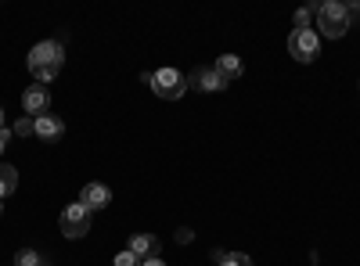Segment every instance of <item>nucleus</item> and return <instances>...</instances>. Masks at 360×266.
Here are the masks:
<instances>
[{
  "label": "nucleus",
  "instance_id": "obj_1",
  "mask_svg": "<svg viewBox=\"0 0 360 266\" xmlns=\"http://www.w3.org/2000/svg\"><path fill=\"white\" fill-rule=\"evenodd\" d=\"M65 65V47L58 40H44L29 51V72H33L37 83H51Z\"/></svg>",
  "mask_w": 360,
  "mask_h": 266
},
{
  "label": "nucleus",
  "instance_id": "obj_2",
  "mask_svg": "<svg viewBox=\"0 0 360 266\" xmlns=\"http://www.w3.org/2000/svg\"><path fill=\"white\" fill-rule=\"evenodd\" d=\"M328 36V40H342L349 33V8L339 4V0H324L317 4V36Z\"/></svg>",
  "mask_w": 360,
  "mask_h": 266
},
{
  "label": "nucleus",
  "instance_id": "obj_3",
  "mask_svg": "<svg viewBox=\"0 0 360 266\" xmlns=\"http://www.w3.org/2000/svg\"><path fill=\"white\" fill-rule=\"evenodd\" d=\"M152 91L162 98V101H180L184 98V91H188V79H184V72L180 69H159V72H144L141 76Z\"/></svg>",
  "mask_w": 360,
  "mask_h": 266
},
{
  "label": "nucleus",
  "instance_id": "obj_4",
  "mask_svg": "<svg viewBox=\"0 0 360 266\" xmlns=\"http://www.w3.org/2000/svg\"><path fill=\"white\" fill-rule=\"evenodd\" d=\"M317 51H321L317 29H292V36H288V54L295 58V62L310 65L314 58H317Z\"/></svg>",
  "mask_w": 360,
  "mask_h": 266
},
{
  "label": "nucleus",
  "instance_id": "obj_5",
  "mask_svg": "<svg viewBox=\"0 0 360 266\" xmlns=\"http://www.w3.org/2000/svg\"><path fill=\"white\" fill-rule=\"evenodd\" d=\"M62 234L65 238H72V241H79V238H86V230H90V209L83 201H72V205H65V213H62Z\"/></svg>",
  "mask_w": 360,
  "mask_h": 266
},
{
  "label": "nucleus",
  "instance_id": "obj_6",
  "mask_svg": "<svg viewBox=\"0 0 360 266\" xmlns=\"http://www.w3.org/2000/svg\"><path fill=\"white\" fill-rule=\"evenodd\" d=\"M22 108H25L29 119H40V115H47V108H51V91H47L44 83H33V86L22 94Z\"/></svg>",
  "mask_w": 360,
  "mask_h": 266
},
{
  "label": "nucleus",
  "instance_id": "obj_7",
  "mask_svg": "<svg viewBox=\"0 0 360 266\" xmlns=\"http://www.w3.org/2000/svg\"><path fill=\"white\" fill-rule=\"evenodd\" d=\"M79 201L86 205L90 213H98V209H105V205L112 201V191H108L105 184H86V187L79 191Z\"/></svg>",
  "mask_w": 360,
  "mask_h": 266
},
{
  "label": "nucleus",
  "instance_id": "obj_8",
  "mask_svg": "<svg viewBox=\"0 0 360 266\" xmlns=\"http://www.w3.org/2000/svg\"><path fill=\"white\" fill-rule=\"evenodd\" d=\"M37 137L47 140V144L62 140V137H65V123L58 119V115H40V119H37Z\"/></svg>",
  "mask_w": 360,
  "mask_h": 266
},
{
  "label": "nucleus",
  "instance_id": "obj_9",
  "mask_svg": "<svg viewBox=\"0 0 360 266\" xmlns=\"http://www.w3.org/2000/svg\"><path fill=\"white\" fill-rule=\"evenodd\" d=\"M130 252L137 259H159V238H155V234H134V238H130Z\"/></svg>",
  "mask_w": 360,
  "mask_h": 266
},
{
  "label": "nucleus",
  "instance_id": "obj_10",
  "mask_svg": "<svg viewBox=\"0 0 360 266\" xmlns=\"http://www.w3.org/2000/svg\"><path fill=\"white\" fill-rule=\"evenodd\" d=\"M213 69H217V72H220L224 79H231V83H234L238 76L245 72V65H242V58H238V54H220Z\"/></svg>",
  "mask_w": 360,
  "mask_h": 266
},
{
  "label": "nucleus",
  "instance_id": "obj_11",
  "mask_svg": "<svg viewBox=\"0 0 360 266\" xmlns=\"http://www.w3.org/2000/svg\"><path fill=\"white\" fill-rule=\"evenodd\" d=\"M198 86H202V91L209 94V91H227V86H231V79H224L217 69H198Z\"/></svg>",
  "mask_w": 360,
  "mask_h": 266
},
{
  "label": "nucleus",
  "instance_id": "obj_12",
  "mask_svg": "<svg viewBox=\"0 0 360 266\" xmlns=\"http://www.w3.org/2000/svg\"><path fill=\"white\" fill-rule=\"evenodd\" d=\"M15 187H18V169L15 166H0V198L15 194Z\"/></svg>",
  "mask_w": 360,
  "mask_h": 266
},
{
  "label": "nucleus",
  "instance_id": "obj_13",
  "mask_svg": "<svg viewBox=\"0 0 360 266\" xmlns=\"http://www.w3.org/2000/svg\"><path fill=\"white\" fill-rule=\"evenodd\" d=\"M317 15V4H310V8H299L295 15H292V22H295V29H310V18Z\"/></svg>",
  "mask_w": 360,
  "mask_h": 266
},
{
  "label": "nucleus",
  "instance_id": "obj_14",
  "mask_svg": "<svg viewBox=\"0 0 360 266\" xmlns=\"http://www.w3.org/2000/svg\"><path fill=\"white\" fill-rule=\"evenodd\" d=\"M220 266H252V259H249L245 252H224Z\"/></svg>",
  "mask_w": 360,
  "mask_h": 266
},
{
  "label": "nucleus",
  "instance_id": "obj_15",
  "mask_svg": "<svg viewBox=\"0 0 360 266\" xmlns=\"http://www.w3.org/2000/svg\"><path fill=\"white\" fill-rule=\"evenodd\" d=\"M15 137H33L37 133V119H29V115H25V119H18L15 123V130H11Z\"/></svg>",
  "mask_w": 360,
  "mask_h": 266
},
{
  "label": "nucleus",
  "instance_id": "obj_16",
  "mask_svg": "<svg viewBox=\"0 0 360 266\" xmlns=\"http://www.w3.org/2000/svg\"><path fill=\"white\" fill-rule=\"evenodd\" d=\"M15 266H44V262H40V255H37L33 248H22V252L15 255Z\"/></svg>",
  "mask_w": 360,
  "mask_h": 266
},
{
  "label": "nucleus",
  "instance_id": "obj_17",
  "mask_svg": "<svg viewBox=\"0 0 360 266\" xmlns=\"http://www.w3.org/2000/svg\"><path fill=\"white\" fill-rule=\"evenodd\" d=\"M112 266H141V259H137V255L127 248V252H119V255L112 259Z\"/></svg>",
  "mask_w": 360,
  "mask_h": 266
},
{
  "label": "nucleus",
  "instance_id": "obj_18",
  "mask_svg": "<svg viewBox=\"0 0 360 266\" xmlns=\"http://www.w3.org/2000/svg\"><path fill=\"white\" fill-rule=\"evenodd\" d=\"M11 137H15V133H11L8 126H4V130H0V155H4V147L11 144Z\"/></svg>",
  "mask_w": 360,
  "mask_h": 266
},
{
  "label": "nucleus",
  "instance_id": "obj_19",
  "mask_svg": "<svg viewBox=\"0 0 360 266\" xmlns=\"http://www.w3.org/2000/svg\"><path fill=\"white\" fill-rule=\"evenodd\" d=\"M191 238H195V234H191L188 227H180V230H176V241H180V245H188Z\"/></svg>",
  "mask_w": 360,
  "mask_h": 266
},
{
  "label": "nucleus",
  "instance_id": "obj_20",
  "mask_svg": "<svg viewBox=\"0 0 360 266\" xmlns=\"http://www.w3.org/2000/svg\"><path fill=\"white\" fill-rule=\"evenodd\" d=\"M141 266H166L162 259H141Z\"/></svg>",
  "mask_w": 360,
  "mask_h": 266
},
{
  "label": "nucleus",
  "instance_id": "obj_21",
  "mask_svg": "<svg viewBox=\"0 0 360 266\" xmlns=\"http://www.w3.org/2000/svg\"><path fill=\"white\" fill-rule=\"evenodd\" d=\"M0 130H4V108H0Z\"/></svg>",
  "mask_w": 360,
  "mask_h": 266
},
{
  "label": "nucleus",
  "instance_id": "obj_22",
  "mask_svg": "<svg viewBox=\"0 0 360 266\" xmlns=\"http://www.w3.org/2000/svg\"><path fill=\"white\" fill-rule=\"evenodd\" d=\"M0 213H4V198H0Z\"/></svg>",
  "mask_w": 360,
  "mask_h": 266
},
{
  "label": "nucleus",
  "instance_id": "obj_23",
  "mask_svg": "<svg viewBox=\"0 0 360 266\" xmlns=\"http://www.w3.org/2000/svg\"><path fill=\"white\" fill-rule=\"evenodd\" d=\"M44 266H51V262H44Z\"/></svg>",
  "mask_w": 360,
  "mask_h": 266
}]
</instances>
